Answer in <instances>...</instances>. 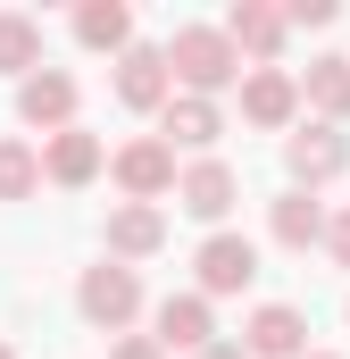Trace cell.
Instances as JSON below:
<instances>
[{"mask_svg": "<svg viewBox=\"0 0 350 359\" xmlns=\"http://www.w3.org/2000/svg\"><path fill=\"white\" fill-rule=\"evenodd\" d=\"M167 67H175V92H200V100L242 92V76H251V59L234 50L225 25H175L167 34Z\"/></svg>", "mask_w": 350, "mask_h": 359, "instance_id": "cell-1", "label": "cell"}, {"mask_svg": "<svg viewBox=\"0 0 350 359\" xmlns=\"http://www.w3.org/2000/svg\"><path fill=\"white\" fill-rule=\"evenodd\" d=\"M76 309H84V326H100V334H134V318H142V268H125V259L84 268L76 276Z\"/></svg>", "mask_w": 350, "mask_h": 359, "instance_id": "cell-2", "label": "cell"}, {"mask_svg": "<svg viewBox=\"0 0 350 359\" xmlns=\"http://www.w3.org/2000/svg\"><path fill=\"white\" fill-rule=\"evenodd\" d=\"M108 176H117L125 201H150V209H159L175 184H183V168H175V142H167V134H134V142L108 151Z\"/></svg>", "mask_w": 350, "mask_h": 359, "instance_id": "cell-3", "label": "cell"}, {"mask_svg": "<svg viewBox=\"0 0 350 359\" xmlns=\"http://www.w3.org/2000/svg\"><path fill=\"white\" fill-rule=\"evenodd\" d=\"M342 168H350V134H342V126L300 117V126L284 134V176H292V192H326Z\"/></svg>", "mask_w": 350, "mask_h": 359, "instance_id": "cell-4", "label": "cell"}, {"mask_svg": "<svg viewBox=\"0 0 350 359\" xmlns=\"http://www.w3.org/2000/svg\"><path fill=\"white\" fill-rule=\"evenodd\" d=\"M192 276H200L192 292H209V301H225V292H251V284H259V243L225 226V234H209V243L192 251Z\"/></svg>", "mask_w": 350, "mask_h": 359, "instance_id": "cell-5", "label": "cell"}, {"mask_svg": "<svg viewBox=\"0 0 350 359\" xmlns=\"http://www.w3.org/2000/svg\"><path fill=\"white\" fill-rule=\"evenodd\" d=\"M300 76L292 67H251L242 76V126H259V134H292L300 126Z\"/></svg>", "mask_w": 350, "mask_h": 359, "instance_id": "cell-6", "label": "cell"}, {"mask_svg": "<svg viewBox=\"0 0 350 359\" xmlns=\"http://www.w3.org/2000/svg\"><path fill=\"white\" fill-rule=\"evenodd\" d=\"M234 201H242L234 159H192V168H183V184H175V209H183V217H200V226H217V234H225Z\"/></svg>", "mask_w": 350, "mask_h": 359, "instance_id": "cell-7", "label": "cell"}, {"mask_svg": "<svg viewBox=\"0 0 350 359\" xmlns=\"http://www.w3.org/2000/svg\"><path fill=\"white\" fill-rule=\"evenodd\" d=\"M117 100L134 109V117H159L175 100V67H167V42H134L125 59H117Z\"/></svg>", "mask_w": 350, "mask_h": 359, "instance_id": "cell-8", "label": "cell"}, {"mask_svg": "<svg viewBox=\"0 0 350 359\" xmlns=\"http://www.w3.org/2000/svg\"><path fill=\"white\" fill-rule=\"evenodd\" d=\"M76 100H84V92H76L67 67H42V76H25V84H17V126H34V134L50 142V134H67V126H76Z\"/></svg>", "mask_w": 350, "mask_h": 359, "instance_id": "cell-9", "label": "cell"}, {"mask_svg": "<svg viewBox=\"0 0 350 359\" xmlns=\"http://www.w3.org/2000/svg\"><path fill=\"white\" fill-rule=\"evenodd\" d=\"M150 334H159L167 351H183V359H200L209 343H225V334H217V309H209V292H167V301L150 309Z\"/></svg>", "mask_w": 350, "mask_h": 359, "instance_id": "cell-10", "label": "cell"}, {"mask_svg": "<svg viewBox=\"0 0 350 359\" xmlns=\"http://www.w3.org/2000/svg\"><path fill=\"white\" fill-rule=\"evenodd\" d=\"M42 176L59 184V192H84V184L108 176V142L92 134V126H67V134H50L42 142Z\"/></svg>", "mask_w": 350, "mask_h": 359, "instance_id": "cell-11", "label": "cell"}, {"mask_svg": "<svg viewBox=\"0 0 350 359\" xmlns=\"http://www.w3.org/2000/svg\"><path fill=\"white\" fill-rule=\"evenodd\" d=\"M242 351H251V359H309V309L259 301V309L242 318Z\"/></svg>", "mask_w": 350, "mask_h": 359, "instance_id": "cell-12", "label": "cell"}, {"mask_svg": "<svg viewBox=\"0 0 350 359\" xmlns=\"http://www.w3.org/2000/svg\"><path fill=\"white\" fill-rule=\"evenodd\" d=\"M326 217H334V209H326L317 192H292V184H284V192L267 201V243H275V251H326Z\"/></svg>", "mask_w": 350, "mask_h": 359, "instance_id": "cell-13", "label": "cell"}, {"mask_svg": "<svg viewBox=\"0 0 350 359\" xmlns=\"http://www.w3.org/2000/svg\"><path fill=\"white\" fill-rule=\"evenodd\" d=\"M159 134L192 159H217V134H225V100H200V92H175L159 109Z\"/></svg>", "mask_w": 350, "mask_h": 359, "instance_id": "cell-14", "label": "cell"}, {"mask_svg": "<svg viewBox=\"0 0 350 359\" xmlns=\"http://www.w3.org/2000/svg\"><path fill=\"white\" fill-rule=\"evenodd\" d=\"M225 34H234V50H242L251 67H275L284 42H292V17L267 8V0H234V8H225Z\"/></svg>", "mask_w": 350, "mask_h": 359, "instance_id": "cell-15", "label": "cell"}, {"mask_svg": "<svg viewBox=\"0 0 350 359\" xmlns=\"http://www.w3.org/2000/svg\"><path fill=\"white\" fill-rule=\"evenodd\" d=\"M167 251V209H150V201H117L108 209V259H159Z\"/></svg>", "mask_w": 350, "mask_h": 359, "instance_id": "cell-16", "label": "cell"}, {"mask_svg": "<svg viewBox=\"0 0 350 359\" xmlns=\"http://www.w3.org/2000/svg\"><path fill=\"white\" fill-rule=\"evenodd\" d=\"M300 100H309L317 126H350V59L342 50H317V59L300 67Z\"/></svg>", "mask_w": 350, "mask_h": 359, "instance_id": "cell-17", "label": "cell"}, {"mask_svg": "<svg viewBox=\"0 0 350 359\" xmlns=\"http://www.w3.org/2000/svg\"><path fill=\"white\" fill-rule=\"evenodd\" d=\"M76 42L125 59V50H134V8H125V0H84V8H76Z\"/></svg>", "mask_w": 350, "mask_h": 359, "instance_id": "cell-18", "label": "cell"}, {"mask_svg": "<svg viewBox=\"0 0 350 359\" xmlns=\"http://www.w3.org/2000/svg\"><path fill=\"white\" fill-rule=\"evenodd\" d=\"M0 76H42V17L25 8H0Z\"/></svg>", "mask_w": 350, "mask_h": 359, "instance_id": "cell-19", "label": "cell"}, {"mask_svg": "<svg viewBox=\"0 0 350 359\" xmlns=\"http://www.w3.org/2000/svg\"><path fill=\"white\" fill-rule=\"evenodd\" d=\"M42 184H50L42 176V151L25 134H0V201H34Z\"/></svg>", "mask_w": 350, "mask_h": 359, "instance_id": "cell-20", "label": "cell"}, {"mask_svg": "<svg viewBox=\"0 0 350 359\" xmlns=\"http://www.w3.org/2000/svg\"><path fill=\"white\" fill-rule=\"evenodd\" d=\"M108 359H175V351L159 343V334H117V343H108Z\"/></svg>", "mask_w": 350, "mask_h": 359, "instance_id": "cell-21", "label": "cell"}, {"mask_svg": "<svg viewBox=\"0 0 350 359\" xmlns=\"http://www.w3.org/2000/svg\"><path fill=\"white\" fill-rule=\"evenodd\" d=\"M326 259H334V268H350V209H334V217H326Z\"/></svg>", "mask_w": 350, "mask_h": 359, "instance_id": "cell-22", "label": "cell"}, {"mask_svg": "<svg viewBox=\"0 0 350 359\" xmlns=\"http://www.w3.org/2000/svg\"><path fill=\"white\" fill-rule=\"evenodd\" d=\"M284 17H292V25H334V0H292Z\"/></svg>", "mask_w": 350, "mask_h": 359, "instance_id": "cell-23", "label": "cell"}, {"mask_svg": "<svg viewBox=\"0 0 350 359\" xmlns=\"http://www.w3.org/2000/svg\"><path fill=\"white\" fill-rule=\"evenodd\" d=\"M200 359H251V351H242V334H234V343H209Z\"/></svg>", "mask_w": 350, "mask_h": 359, "instance_id": "cell-24", "label": "cell"}, {"mask_svg": "<svg viewBox=\"0 0 350 359\" xmlns=\"http://www.w3.org/2000/svg\"><path fill=\"white\" fill-rule=\"evenodd\" d=\"M0 359H17V343H0Z\"/></svg>", "mask_w": 350, "mask_h": 359, "instance_id": "cell-25", "label": "cell"}, {"mask_svg": "<svg viewBox=\"0 0 350 359\" xmlns=\"http://www.w3.org/2000/svg\"><path fill=\"white\" fill-rule=\"evenodd\" d=\"M309 359H342V351H309Z\"/></svg>", "mask_w": 350, "mask_h": 359, "instance_id": "cell-26", "label": "cell"}, {"mask_svg": "<svg viewBox=\"0 0 350 359\" xmlns=\"http://www.w3.org/2000/svg\"><path fill=\"white\" fill-rule=\"evenodd\" d=\"M342 318H350V301H342Z\"/></svg>", "mask_w": 350, "mask_h": 359, "instance_id": "cell-27", "label": "cell"}]
</instances>
